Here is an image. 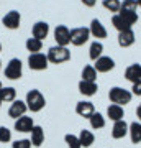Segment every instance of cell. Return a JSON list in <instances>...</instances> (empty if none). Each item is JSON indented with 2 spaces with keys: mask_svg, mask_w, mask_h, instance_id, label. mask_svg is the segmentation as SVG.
<instances>
[{
  "mask_svg": "<svg viewBox=\"0 0 141 148\" xmlns=\"http://www.w3.org/2000/svg\"><path fill=\"white\" fill-rule=\"evenodd\" d=\"M48 61L52 64H63L66 61L71 59V51L67 49V46H51L48 49Z\"/></svg>",
  "mask_w": 141,
  "mask_h": 148,
  "instance_id": "6da1fadb",
  "label": "cell"
},
{
  "mask_svg": "<svg viewBox=\"0 0 141 148\" xmlns=\"http://www.w3.org/2000/svg\"><path fill=\"white\" fill-rule=\"evenodd\" d=\"M131 97H133V94H131V90H126L123 89V87H118V86H115V87H112V89L108 90V99L112 104H116V106H126V104H130L131 102Z\"/></svg>",
  "mask_w": 141,
  "mask_h": 148,
  "instance_id": "7a4b0ae2",
  "label": "cell"
},
{
  "mask_svg": "<svg viewBox=\"0 0 141 148\" xmlns=\"http://www.w3.org/2000/svg\"><path fill=\"white\" fill-rule=\"evenodd\" d=\"M25 102H26V107H28L31 112H40V110L44 109V106H46V99H44V95H43L38 89L28 90Z\"/></svg>",
  "mask_w": 141,
  "mask_h": 148,
  "instance_id": "3957f363",
  "label": "cell"
},
{
  "mask_svg": "<svg viewBox=\"0 0 141 148\" xmlns=\"http://www.w3.org/2000/svg\"><path fill=\"white\" fill-rule=\"evenodd\" d=\"M23 74V64L18 58H13L8 61V64L5 66V77L10 81H16L21 77Z\"/></svg>",
  "mask_w": 141,
  "mask_h": 148,
  "instance_id": "277c9868",
  "label": "cell"
},
{
  "mask_svg": "<svg viewBox=\"0 0 141 148\" xmlns=\"http://www.w3.org/2000/svg\"><path fill=\"white\" fill-rule=\"evenodd\" d=\"M90 38V32L89 28H84V27H79V28H72L71 30V43L74 46H82L85 43L89 41Z\"/></svg>",
  "mask_w": 141,
  "mask_h": 148,
  "instance_id": "5b68a950",
  "label": "cell"
},
{
  "mask_svg": "<svg viewBox=\"0 0 141 148\" xmlns=\"http://www.w3.org/2000/svg\"><path fill=\"white\" fill-rule=\"evenodd\" d=\"M48 56L43 53H33L28 56V66L33 71H44L48 68Z\"/></svg>",
  "mask_w": 141,
  "mask_h": 148,
  "instance_id": "8992f818",
  "label": "cell"
},
{
  "mask_svg": "<svg viewBox=\"0 0 141 148\" xmlns=\"http://www.w3.org/2000/svg\"><path fill=\"white\" fill-rule=\"evenodd\" d=\"M54 40L58 46H67L71 43V30L66 25H58L54 30Z\"/></svg>",
  "mask_w": 141,
  "mask_h": 148,
  "instance_id": "52a82bcc",
  "label": "cell"
},
{
  "mask_svg": "<svg viewBox=\"0 0 141 148\" xmlns=\"http://www.w3.org/2000/svg\"><path fill=\"white\" fill-rule=\"evenodd\" d=\"M20 21H21L20 12L12 10V12H8V13H7L5 16H3L2 23H3V27L8 28V30H16V28L20 27Z\"/></svg>",
  "mask_w": 141,
  "mask_h": 148,
  "instance_id": "ba28073f",
  "label": "cell"
},
{
  "mask_svg": "<svg viewBox=\"0 0 141 148\" xmlns=\"http://www.w3.org/2000/svg\"><path fill=\"white\" fill-rule=\"evenodd\" d=\"M94 68L97 73H108L115 68V61L110 58V56H100L97 61H95Z\"/></svg>",
  "mask_w": 141,
  "mask_h": 148,
  "instance_id": "9c48e42d",
  "label": "cell"
},
{
  "mask_svg": "<svg viewBox=\"0 0 141 148\" xmlns=\"http://www.w3.org/2000/svg\"><path fill=\"white\" fill-rule=\"evenodd\" d=\"M26 110H28L26 102H23V101H13V102H12V106H10V109H8V115L16 120V119H20V117L25 115Z\"/></svg>",
  "mask_w": 141,
  "mask_h": 148,
  "instance_id": "30bf717a",
  "label": "cell"
},
{
  "mask_svg": "<svg viewBox=\"0 0 141 148\" xmlns=\"http://www.w3.org/2000/svg\"><path fill=\"white\" fill-rule=\"evenodd\" d=\"M76 112H77V115L84 117V119H90V117L94 115L95 107H94V104L89 102V101H80V102H77V106H76Z\"/></svg>",
  "mask_w": 141,
  "mask_h": 148,
  "instance_id": "8fae6325",
  "label": "cell"
},
{
  "mask_svg": "<svg viewBox=\"0 0 141 148\" xmlns=\"http://www.w3.org/2000/svg\"><path fill=\"white\" fill-rule=\"evenodd\" d=\"M48 33H49V25H48L46 21H36V23L33 25V30H31L33 38L43 41V40L48 36Z\"/></svg>",
  "mask_w": 141,
  "mask_h": 148,
  "instance_id": "7c38bea8",
  "label": "cell"
},
{
  "mask_svg": "<svg viewBox=\"0 0 141 148\" xmlns=\"http://www.w3.org/2000/svg\"><path fill=\"white\" fill-rule=\"evenodd\" d=\"M128 128H130V125H128L125 120L113 122V127H112V137L115 138V140L125 138V137H126V133H128Z\"/></svg>",
  "mask_w": 141,
  "mask_h": 148,
  "instance_id": "4fadbf2b",
  "label": "cell"
},
{
  "mask_svg": "<svg viewBox=\"0 0 141 148\" xmlns=\"http://www.w3.org/2000/svg\"><path fill=\"white\" fill-rule=\"evenodd\" d=\"M89 32H90V36L97 38V40H104V38H107V30H105V27L97 20V18H94V20L90 21Z\"/></svg>",
  "mask_w": 141,
  "mask_h": 148,
  "instance_id": "5bb4252c",
  "label": "cell"
},
{
  "mask_svg": "<svg viewBox=\"0 0 141 148\" xmlns=\"http://www.w3.org/2000/svg\"><path fill=\"white\" fill-rule=\"evenodd\" d=\"M33 127H35V123H33V119L31 117H20V119H16L15 120V130L16 132H21V133H26V132H31Z\"/></svg>",
  "mask_w": 141,
  "mask_h": 148,
  "instance_id": "9a60e30c",
  "label": "cell"
},
{
  "mask_svg": "<svg viewBox=\"0 0 141 148\" xmlns=\"http://www.w3.org/2000/svg\"><path fill=\"white\" fill-rule=\"evenodd\" d=\"M125 77L130 81L131 84L141 81V64H130L125 71Z\"/></svg>",
  "mask_w": 141,
  "mask_h": 148,
  "instance_id": "2e32d148",
  "label": "cell"
},
{
  "mask_svg": "<svg viewBox=\"0 0 141 148\" xmlns=\"http://www.w3.org/2000/svg\"><path fill=\"white\" fill-rule=\"evenodd\" d=\"M97 90H99V86L97 82H89V81H82L79 82V92L82 95H87V97H92V95L97 94Z\"/></svg>",
  "mask_w": 141,
  "mask_h": 148,
  "instance_id": "e0dca14e",
  "label": "cell"
},
{
  "mask_svg": "<svg viewBox=\"0 0 141 148\" xmlns=\"http://www.w3.org/2000/svg\"><path fill=\"white\" fill-rule=\"evenodd\" d=\"M107 115H108L110 120L118 122V120H123V117H125V110H123V107H121V106L112 104V106H108V109H107Z\"/></svg>",
  "mask_w": 141,
  "mask_h": 148,
  "instance_id": "ac0fdd59",
  "label": "cell"
},
{
  "mask_svg": "<svg viewBox=\"0 0 141 148\" xmlns=\"http://www.w3.org/2000/svg\"><path fill=\"white\" fill-rule=\"evenodd\" d=\"M30 133H31L30 142H31L33 147H41L43 143H44V130H43L40 125H35V127H33V130Z\"/></svg>",
  "mask_w": 141,
  "mask_h": 148,
  "instance_id": "d6986e66",
  "label": "cell"
},
{
  "mask_svg": "<svg viewBox=\"0 0 141 148\" xmlns=\"http://www.w3.org/2000/svg\"><path fill=\"white\" fill-rule=\"evenodd\" d=\"M135 33H133V30H126V32H121L118 33V45H120L121 48H128L131 46L133 43H135Z\"/></svg>",
  "mask_w": 141,
  "mask_h": 148,
  "instance_id": "ffe728a7",
  "label": "cell"
},
{
  "mask_svg": "<svg viewBox=\"0 0 141 148\" xmlns=\"http://www.w3.org/2000/svg\"><path fill=\"white\" fill-rule=\"evenodd\" d=\"M128 133H130L131 142L135 143V145L141 143V122H133V123H130Z\"/></svg>",
  "mask_w": 141,
  "mask_h": 148,
  "instance_id": "44dd1931",
  "label": "cell"
},
{
  "mask_svg": "<svg viewBox=\"0 0 141 148\" xmlns=\"http://www.w3.org/2000/svg\"><path fill=\"white\" fill-rule=\"evenodd\" d=\"M0 101L2 102H13V101H16L15 87H2V89H0Z\"/></svg>",
  "mask_w": 141,
  "mask_h": 148,
  "instance_id": "7402d4cb",
  "label": "cell"
},
{
  "mask_svg": "<svg viewBox=\"0 0 141 148\" xmlns=\"http://www.w3.org/2000/svg\"><path fill=\"white\" fill-rule=\"evenodd\" d=\"M79 140H80V145H82L84 148H89V147H92V143L95 142V137L90 130H80Z\"/></svg>",
  "mask_w": 141,
  "mask_h": 148,
  "instance_id": "603a6c76",
  "label": "cell"
},
{
  "mask_svg": "<svg viewBox=\"0 0 141 148\" xmlns=\"http://www.w3.org/2000/svg\"><path fill=\"white\" fill-rule=\"evenodd\" d=\"M102 53H104V45L100 41H94L92 45H90V49H89V56L92 61H97V59L102 56Z\"/></svg>",
  "mask_w": 141,
  "mask_h": 148,
  "instance_id": "cb8c5ba5",
  "label": "cell"
},
{
  "mask_svg": "<svg viewBox=\"0 0 141 148\" xmlns=\"http://www.w3.org/2000/svg\"><path fill=\"white\" fill-rule=\"evenodd\" d=\"M112 25L118 30V33H121V32H126V30H131V25H128L123 18H121L118 13L116 15H113V18H112Z\"/></svg>",
  "mask_w": 141,
  "mask_h": 148,
  "instance_id": "d4e9b609",
  "label": "cell"
},
{
  "mask_svg": "<svg viewBox=\"0 0 141 148\" xmlns=\"http://www.w3.org/2000/svg\"><path fill=\"white\" fill-rule=\"evenodd\" d=\"M89 120H90V127L94 130H100V128L105 127V117L99 112H94V115L90 117Z\"/></svg>",
  "mask_w": 141,
  "mask_h": 148,
  "instance_id": "484cf974",
  "label": "cell"
},
{
  "mask_svg": "<svg viewBox=\"0 0 141 148\" xmlns=\"http://www.w3.org/2000/svg\"><path fill=\"white\" fill-rule=\"evenodd\" d=\"M25 46H26V49L30 51V54L40 53L41 48H43V41H40V40H36V38H28L26 43H25Z\"/></svg>",
  "mask_w": 141,
  "mask_h": 148,
  "instance_id": "4316f807",
  "label": "cell"
},
{
  "mask_svg": "<svg viewBox=\"0 0 141 148\" xmlns=\"http://www.w3.org/2000/svg\"><path fill=\"white\" fill-rule=\"evenodd\" d=\"M82 81H89V82H95V79H97V71H95L94 66H85V68L82 69Z\"/></svg>",
  "mask_w": 141,
  "mask_h": 148,
  "instance_id": "83f0119b",
  "label": "cell"
},
{
  "mask_svg": "<svg viewBox=\"0 0 141 148\" xmlns=\"http://www.w3.org/2000/svg\"><path fill=\"white\" fill-rule=\"evenodd\" d=\"M118 15H120L121 18L128 23V25H131V27L138 21V13H136V12H120Z\"/></svg>",
  "mask_w": 141,
  "mask_h": 148,
  "instance_id": "f1b7e54d",
  "label": "cell"
},
{
  "mask_svg": "<svg viewBox=\"0 0 141 148\" xmlns=\"http://www.w3.org/2000/svg\"><path fill=\"white\" fill-rule=\"evenodd\" d=\"M66 143H67V148H82L80 145V140H79L77 135H72V133H67L66 137H64Z\"/></svg>",
  "mask_w": 141,
  "mask_h": 148,
  "instance_id": "f546056e",
  "label": "cell"
},
{
  "mask_svg": "<svg viewBox=\"0 0 141 148\" xmlns=\"http://www.w3.org/2000/svg\"><path fill=\"white\" fill-rule=\"evenodd\" d=\"M102 3H104V7H105L108 12H113V13L120 12V7H121V2H120V0H104Z\"/></svg>",
  "mask_w": 141,
  "mask_h": 148,
  "instance_id": "4dcf8cb0",
  "label": "cell"
},
{
  "mask_svg": "<svg viewBox=\"0 0 141 148\" xmlns=\"http://www.w3.org/2000/svg\"><path fill=\"white\" fill-rule=\"evenodd\" d=\"M136 7H138L136 0H123L121 7H120V12H136Z\"/></svg>",
  "mask_w": 141,
  "mask_h": 148,
  "instance_id": "1f68e13d",
  "label": "cell"
},
{
  "mask_svg": "<svg viewBox=\"0 0 141 148\" xmlns=\"http://www.w3.org/2000/svg\"><path fill=\"white\" fill-rule=\"evenodd\" d=\"M12 140V132L7 127H0V143H8Z\"/></svg>",
  "mask_w": 141,
  "mask_h": 148,
  "instance_id": "d6a6232c",
  "label": "cell"
},
{
  "mask_svg": "<svg viewBox=\"0 0 141 148\" xmlns=\"http://www.w3.org/2000/svg\"><path fill=\"white\" fill-rule=\"evenodd\" d=\"M31 142L30 140H26V138H21V140H16V142H13V145H12V148H31Z\"/></svg>",
  "mask_w": 141,
  "mask_h": 148,
  "instance_id": "836d02e7",
  "label": "cell"
},
{
  "mask_svg": "<svg viewBox=\"0 0 141 148\" xmlns=\"http://www.w3.org/2000/svg\"><path fill=\"white\" fill-rule=\"evenodd\" d=\"M131 94L133 95H141V81H138V82L133 84V87H131Z\"/></svg>",
  "mask_w": 141,
  "mask_h": 148,
  "instance_id": "e575fe53",
  "label": "cell"
},
{
  "mask_svg": "<svg viewBox=\"0 0 141 148\" xmlns=\"http://www.w3.org/2000/svg\"><path fill=\"white\" fill-rule=\"evenodd\" d=\"M84 5H87V7H94L95 3H97V0H80Z\"/></svg>",
  "mask_w": 141,
  "mask_h": 148,
  "instance_id": "d590c367",
  "label": "cell"
},
{
  "mask_svg": "<svg viewBox=\"0 0 141 148\" xmlns=\"http://www.w3.org/2000/svg\"><path fill=\"white\" fill-rule=\"evenodd\" d=\"M136 117H138V120L141 122V104L138 106V109H136Z\"/></svg>",
  "mask_w": 141,
  "mask_h": 148,
  "instance_id": "8d00e7d4",
  "label": "cell"
},
{
  "mask_svg": "<svg viewBox=\"0 0 141 148\" xmlns=\"http://www.w3.org/2000/svg\"><path fill=\"white\" fill-rule=\"evenodd\" d=\"M136 3H138V7H141V0H136Z\"/></svg>",
  "mask_w": 141,
  "mask_h": 148,
  "instance_id": "74e56055",
  "label": "cell"
},
{
  "mask_svg": "<svg viewBox=\"0 0 141 148\" xmlns=\"http://www.w3.org/2000/svg\"><path fill=\"white\" fill-rule=\"evenodd\" d=\"M0 51H2V43H0Z\"/></svg>",
  "mask_w": 141,
  "mask_h": 148,
  "instance_id": "f35d334b",
  "label": "cell"
},
{
  "mask_svg": "<svg viewBox=\"0 0 141 148\" xmlns=\"http://www.w3.org/2000/svg\"><path fill=\"white\" fill-rule=\"evenodd\" d=\"M2 87H3V86H2V82H0V89H2Z\"/></svg>",
  "mask_w": 141,
  "mask_h": 148,
  "instance_id": "ab89813d",
  "label": "cell"
},
{
  "mask_svg": "<svg viewBox=\"0 0 141 148\" xmlns=\"http://www.w3.org/2000/svg\"><path fill=\"white\" fill-rule=\"evenodd\" d=\"M0 69H2V61H0Z\"/></svg>",
  "mask_w": 141,
  "mask_h": 148,
  "instance_id": "60d3db41",
  "label": "cell"
},
{
  "mask_svg": "<svg viewBox=\"0 0 141 148\" xmlns=\"http://www.w3.org/2000/svg\"><path fill=\"white\" fill-rule=\"evenodd\" d=\"M0 107H2V101H0Z\"/></svg>",
  "mask_w": 141,
  "mask_h": 148,
  "instance_id": "b9f144b4",
  "label": "cell"
}]
</instances>
